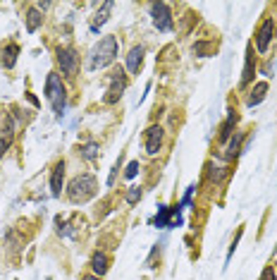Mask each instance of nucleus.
<instances>
[{
  "label": "nucleus",
  "instance_id": "f257e3e1",
  "mask_svg": "<svg viewBox=\"0 0 277 280\" xmlns=\"http://www.w3.org/2000/svg\"><path fill=\"white\" fill-rule=\"evenodd\" d=\"M117 50H120V43H117V36H103L101 41L91 48L89 53V70H105L108 65L115 63V58H117Z\"/></svg>",
  "mask_w": 277,
  "mask_h": 280
},
{
  "label": "nucleus",
  "instance_id": "f03ea898",
  "mask_svg": "<svg viewBox=\"0 0 277 280\" xmlns=\"http://www.w3.org/2000/svg\"><path fill=\"white\" fill-rule=\"evenodd\" d=\"M98 192V182L91 173H79V175L69 182L67 187V199L72 203H86L89 199H93Z\"/></svg>",
  "mask_w": 277,
  "mask_h": 280
},
{
  "label": "nucleus",
  "instance_id": "7ed1b4c3",
  "mask_svg": "<svg viewBox=\"0 0 277 280\" xmlns=\"http://www.w3.org/2000/svg\"><path fill=\"white\" fill-rule=\"evenodd\" d=\"M46 98L53 105L57 118H63L65 108H67V89H65V82L57 72H50L48 77H46Z\"/></svg>",
  "mask_w": 277,
  "mask_h": 280
},
{
  "label": "nucleus",
  "instance_id": "20e7f679",
  "mask_svg": "<svg viewBox=\"0 0 277 280\" xmlns=\"http://www.w3.org/2000/svg\"><path fill=\"white\" fill-rule=\"evenodd\" d=\"M127 84H129V74H125L122 67H115V70L108 74V91H105V96H103V103L105 105L117 103L120 98H122V94L127 91Z\"/></svg>",
  "mask_w": 277,
  "mask_h": 280
},
{
  "label": "nucleus",
  "instance_id": "39448f33",
  "mask_svg": "<svg viewBox=\"0 0 277 280\" xmlns=\"http://www.w3.org/2000/svg\"><path fill=\"white\" fill-rule=\"evenodd\" d=\"M55 60L65 77H74L76 72H79V53L72 46H60L55 53Z\"/></svg>",
  "mask_w": 277,
  "mask_h": 280
},
{
  "label": "nucleus",
  "instance_id": "423d86ee",
  "mask_svg": "<svg viewBox=\"0 0 277 280\" xmlns=\"http://www.w3.org/2000/svg\"><path fill=\"white\" fill-rule=\"evenodd\" d=\"M151 17H153V24H155L158 31H163V34L172 31V27H174L172 7L167 5V3H153L151 5Z\"/></svg>",
  "mask_w": 277,
  "mask_h": 280
},
{
  "label": "nucleus",
  "instance_id": "0eeeda50",
  "mask_svg": "<svg viewBox=\"0 0 277 280\" xmlns=\"http://www.w3.org/2000/svg\"><path fill=\"white\" fill-rule=\"evenodd\" d=\"M12 139H14V120L10 118L7 110H0V158H3L7 148L12 146Z\"/></svg>",
  "mask_w": 277,
  "mask_h": 280
},
{
  "label": "nucleus",
  "instance_id": "6e6552de",
  "mask_svg": "<svg viewBox=\"0 0 277 280\" xmlns=\"http://www.w3.org/2000/svg\"><path fill=\"white\" fill-rule=\"evenodd\" d=\"M272 34H275V17H268V20H263V24L256 31L258 53H268V48H270V43H272Z\"/></svg>",
  "mask_w": 277,
  "mask_h": 280
},
{
  "label": "nucleus",
  "instance_id": "1a4fd4ad",
  "mask_svg": "<svg viewBox=\"0 0 277 280\" xmlns=\"http://www.w3.org/2000/svg\"><path fill=\"white\" fill-rule=\"evenodd\" d=\"M144 146H146V154L148 156H155L163 146V127L160 125H151L148 129L144 132Z\"/></svg>",
  "mask_w": 277,
  "mask_h": 280
},
{
  "label": "nucleus",
  "instance_id": "9d476101",
  "mask_svg": "<svg viewBox=\"0 0 277 280\" xmlns=\"http://www.w3.org/2000/svg\"><path fill=\"white\" fill-rule=\"evenodd\" d=\"M17 55H19V46L14 41H5L0 46V67L12 70L14 65H17Z\"/></svg>",
  "mask_w": 277,
  "mask_h": 280
},
{
  "label": "nucleus",
  "instance_id": "9b49d317",
  "mask_svg": "<svg viewBox=\"0 0 277 280\" xmlns=\"http://www.w3.org/2000/svg\"><path fill=\"white\" fill-rule=\"evenodd\" d=\"M256 77V55H253V46L246 48V60H244V72H242V82H239V89H246V86L253 82Z\"/></svg>",
  "mask_w": 277,
  "mask_h": 280
},
{
  "label": "nucleus",
  "instance_id": "f8f14e48",
  "mask_svg": "<svg viewBox=\"0 0 277 280\" xmlns=\"http://www.w3.org/2000/svg\"><path fill=\"white\" fill-rule=\"evenodd\" d=\"M144 53H146L144 46H134V48L129 50V55H127V72H129V77L138 74L141 65H144Z\"/></svg>",
  "mask_w": 277,
  "mask_h": 280
},
{
  "label": "nucleus",
  "instance_id": "ddd939ff",
  "mask_svg": "<svg viewBox=\"0 0 277 280\" xmlns=\"http://www.w3.org/2000/svg\"><path fill=\"white\" fill-rule=\"evenodd\" d=\"M63 182H65V161H57L53 173H50V194L53 196L63 194Z\"/></svg>",
  "mask_w": 277,
  "mask_h": 280
},
{
  "label": "nucleus",
  "instance_id": "4468645a",
  "mask_svg": "<svg viewBox=\"0 0 277 280\" xmlns=\"http://www.w3.org/2000/svg\"><path fill=\"white\" fill-rule=\"evenodd\" d=\"M108 268H110V256L105 252H93V256H91V271H93V275H98V278H103L105 273H108Z\"/></svg>",
  "mask_w": 277,
  "mask_h": 280
},
{
  "label": "nucleus",
  "instance_id": "2eb2a0df",
  "mask_svg": "<svg viewBox=\"0 0 277 280\" xmlns=\"http://www.w3.org/2000/svg\"><path fill=\"white\" fill-rule=\"evenodd\" d=\"M265 94H268V82H258V84L251 89L249 96H246V108H253V105H258L265 98Z\"/></svg>",
  "mask_w": 277,
  "mask_h": 280
},
{
  "label": "nucleus",
  "instance_id": "dca6fc26",
  "mask_svg": "<svg viewBox=\"0 0 277 280\" xmlns=\"http://www.w3.org/2000/svg\"><path fill=\"white\" fill-rule=\"evenodd\" d=\"M112 7H115V3H103V5L98 7L96 17H93V22H91V31H93V34H96L98 29H101L105 22H108V14H110Z\"/></svg>",
  "mask_w": 277,
  "mask_h": 280
},
{
  "label": "nucleus",
  "instance_id": "f3484780",
  "mask_svg": "<svg viewBox=\"0 0 277 280\" xmlns=\"http://www.w3.org/2000/svg\"><path fill=\"white\" fill-rule=\"evenodd\" d=\"M236 122H239V115H236V110H229L227 113V120H225V125L220 127V141L232 139V132H234Z\"/></svg>",
  "mask_w": 277,
  "mask_h": 280
},
{
  "label": "nucleus",
  "instance_id": "a211bd4d",
  "mask_svg": "<svg viewBox=\"0 0 277 280\" xmlns=\"http://www.w3.org/2000/svg\"><path fill=\"white\" fill-rule=\"evenodd\" d=\"M41 24H43V12L31 5V7H29V12H27V31H29V34H34V31H38Z\"/></svg>",
  "mask_w": 277,
  "mask_h": 280
},
{
  "label": "nucleus",
  "instance_id": "6ab92c4d",
  "mask_svg": "<svg viewBox=\"0 0 277 280\" xmlns=\"http://www.w3.org/2000/svg\"><path fill=\"white\" fill-rule=\"evenodd\" d=\"M242 139H244V132H234V137L229 139V146H227V154H225V161H234L236 156L242 154Z\"/></svg>",
  "mask_w": 277,
  "mask_h": 280
},
{
  "label": "nucleus",
  "instance_id": "aec40b11",
  "mask_svg": "<svg viewBox=\"0 0 277 280\" xmlns=\"http://www.w3.org/2000/svg\"><path fill=\"white\" fill-rule=\"evenodd\" d=\"M227 175V168H222V165H208V177H210V182H220L222 177Z\"/></svg>",
  "mask_w": 277,
  "mask_h": 280
},
{
  "label": "nucleus",
  "instance_id": "412c9836",
  "mask_svg": "<svg viewBox=\"0 0 277 280\" xmlns=\"http://www.w3.org/2000/svg\"><path fill=\"white\" fill-rule=\"evenodd\" d=\"M79 154H82L86 161H93V158L98 156V144H96V141H89L86 146H82V151H79Z\"/></svg>",
  "mask_w": 277,
  "mask_h": 280
},
{
  "label": "nucleus",
  "instance_id": "4be33fe9",
  "mask_svg": "<svg viewBox=\"0 0 277 280\" xmlns=\"http://www.w3.org/2000/svg\"><path fill=\"white\" fill-rule=\"evenodd\" d=\"M210 48H213V43H206V41H196L194 43V53L199 58H208L210 55Z\"/></svg>",
  "mask_w": 277,
  "mask_h": 280
},
{
  "label": "nucleus",
  "instance_id": "5701e85b",
  "mask_svg": "<svg viewBox=\"0 0 277 280\" xmlns=\"http://www.w3.org/2000/svg\"><path fill=\"white\" fill-rule=\"evenodd\" d=\"M141 194H144L141 187H129V189H127V194H125V201L129 203V206H134V203L141 199Z\"/></svg>",
  "mask_w": 277,
  "mask_h": 280
},
{
  "label": "nucleus",
  "instance_id": "b1692460",
  "mask_svg": "<svg viewBox=\"0 0 277 280\" xmlns=\"http://www.w3.org/2000/svg\"><path fill=\"white\" fill-rule=\"evenodd\" d=\"M138 170H141L138 161H132L129 165H127V170H125V177H127V180H134V177L138 175Z\"/></svg>",
  "mask_w": 277,
  "mask_h": 280
},
{
  "label": "nucleus",
  "instance_id": "393cba45",
  "mask_svg": "<svg viewBox=\"0 0 277 280\" xmlns=\"http://www.w3.org/2000/svg\"><path fill=\"white\" fill-rule=\"evenodd\" d=\"M120 168H122V156H120V158H117V163H115V168H112L110 177H108V187H112V184H115V180H117V173H120Z\"/></svg>",
  "mask_w": 277,
  "mask_h": 280
},
{
  "label": "nucleus",
  "instance_id": "a878e982",
  "mask_svg": "<svg viewBox=\"0 0 277 280\" xmlns=\"http://www.w3.org/2000/svg\"><path fill=\"white\" fill-rule=\"evenodd\" d=\"M242 235H244V228H239L236 230V237L232 239V245H229V254H227V264H229V259H232V254H234V249H236V245H239V239H242Z\"/></svg>",
  "mask_w": 277,
  "mask_h": 280
},
{
  "label": "nucleus",
  "instance_id": "bb28decb",
  "mask_svg": "<svg viewBox=\"0 0 277 280\" xmlns=\"http://www.w3.org/2000/svg\"><path fill=\"white\" fill-rule=\"evenodd\" d=\"M261 280H275V268H272V266L265 268L263 273H261Z\"/></svg>",
  "mask_w": 277,
  "mask_h": 280
},
{
  "label": "nucleus",
  "instance_id": "cd10ccee",
  "mask_svg": "<svg viewBox=\"0 0 277 280\" xmlns=\"http://www.w3.org/2000/svg\"><path fill=\"white\" fill-rule=\"evenodd\" d=\"M82 280H101L98 275H93V273H86V275H82Z\"/></svg>",
  "mask_w": 277,
  "mask_h": 280
}]
</instances>
